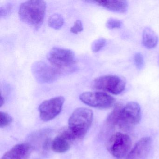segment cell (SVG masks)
Returning <instances> with one entry per match:
<instances>
[{
  "instance_id": "6da1fadb",
  "label": "cell",
  "mask_w": 159,
  "mask_h": 159,
  "mask_svg": "<svg viewBox=\"0 0 159 159\" xmlns=\"http://www.w3.org/2000/svg\"><path fill=\"white\" fill-rule=\"evenodd\" d=\"M46 10V3L44 1H27L20 5L18 15L22 22L39 29L43 23Z\"/></svg>"
},
{
  "instance_id": "7a4b0ae2",
  "label": "cell",
  "mask_w": 159,
  "mask_h": 159,
  "mask_svg": "<svg viewBox=\"0 0 159 159\" xmlns=\"http://www.w3.org/2000/svg\"><path fill=\"white\" fill-rule=\"evenodd\" d=\"M93 112L87 108H78L72 112L68 120V130L75 139L83 138L92 125Z\"/></svg>"
},
{
  "instance_id": "3957f363",
  "label": "cell",
  "mask_w": 159,
  "mask_h": 159,
  "mask_svg": "<svg viewBox=\"0 0 159 159\" xmlns=\"http://www.w3.org/2000/svg\"><path fill=\"white\" fill-rule=\"evenodd\" d=\"M47 59L59 71H71L76 64L75 54L69 49L54 47L47 55Z\"/></svg>"
},
{
  "instance_id": "277c9868",
  "label": "cell",
  "mask_w": 159,
  "mask_h": 159,
  "mask_svg": "<svg viewBox=\"0 0 159 159\" xmlns=\"http://www.w3.org/2000/svg\"><path fill=\"white\" fill-rule=\"evenodd\" d=\"M141 118V108L138 103L130 102L123 107L118 125L123 131H129L139 123Z\"/></svg>"
},
{
  "instance_id": "5b68a950",
  "label": "cell",
  "mask_w": 159,
  "mask_h": 159,
  "mask_svg": "<svg viewBox=\"0 0 159 159\" xmlns=\"http://www.w3.org/2000/svg\"><path fill=\"white\" fill-rule=\"evenodd\" d=\"M125 84L124 79L119 76L105 75L95 79L92 82L91 86L96 90L118 95L124 91Z\"/></svg>"
},
{
  "instance_id": "8992f818",
  "label": "cell",
  "mask_w": 159,
  "mask_h": 159,
  "mask_svg": "<svg viewBox=\"0 0 159 159\" xmlns=\"http://www.w3.org/2000/svg\"><path fill=\"white\" fill-rule=\"evenodd\" d=\"M132 146L131 138L126 134L118 133L112 134L108 140L107 148L109 152L118 159L127 155Z\"/></svg>"
},
{
  "instance_id": "52a82bcc",
  "label": "cell",
  "mask_w": 159,
  "mask_h": 159,
  "mask_svg": "<svg viewBox=\"0 0 159 159\" xmlns=\"http://www.w3.org/2000/svg\"><path fill=\"white\" fill-rule=\"evenodd\" d=\"M80 99L90 107L99 109L111 107L115 99L110 95L101 92H87L81 94Z\"/></svg>"
},
{
  "instance_id": "ba28073f",
  "label": "cell",
  "mask_w": 159,
  "mask_h": 159,
  "mask_svg": "<svg viewBox=\"0 0 159 159\" xmlns=\"http://www.w3.org/2000/svg\"><path fill=\"white\" fill-rule=\"evenodd\" d=\"M31 72L37 81L41 84L53 82L60 73L58 70L43 61H37L31 66Z\"/></svg>"
},
{
  "instance_id": "9c48e42d",
  "label": "cell",
  "mask_w": 159,
  "mask_h": 159,
  "mask_svg": "<svg viewBox=\"0 0 159 159\" xmlns=\"http://www.w3.org/2000/svg\"><path fill=\"white\" fill-rule=\"evenodd\" d=\"M65 101L64 97L58 96L43 102L39 107L41 120L46 122L55 118L61 112Z\"/></svg>"
},
{
  "instance_id": "30bf717a",
  "label": "cell",
  "mask_w": 159,
  "mask_h": 159,
  "mask_svg": "<svg viewBox=\"0 0 159 159\" xmlns=\"http://www.w3.org/2000/svg\"><path fill=\"white\" fill-rule=\"evenodd\" d=\"M152 145L151 138L146 137L141 139L128 153L126 159H146L150 152Z\"/></svg>"
},
{
  "instance_id": "8fae6325",
  "label": "cell",
  "mask_w": 159,
  "mask_h": 159,
  "mask_svg": "<svg viewBox=\"0 0 159 159\" xmlns=\"http://www.w3.org/2000/svg\"><path fill=\"white\" fill-rule=\"evenodd\" d=\"M75 139L73 135L68 129L53 139L52 143V150L58 153L66 152L70 148L71 143Z\"/></svg>"
},
{
  "instance_id": "7c38bea8",
  "label": "cell",
  "mask_w": 159,
  "mask_h": 159,
  "mask_svg": "<svg viewBox=\"0 0 159 159\" xmlns=\"http://www.w3.org/2000/svg\"><path fill=\"white\" fill-rule=\"evenodd\" d=\"M31 150V146L29 144H17L7 151L1 159H28Z\"/></svg>"
},
{
  "instance_id": "4fadbf2b",
  "label": "cell",
  "mask_w": 159,
  "mask_h": 159,
  "mask_svg": "<svg viewBox=\"0 0 159 159\" xmlns=\"http://www.w3.org/2000/svg\"><path fill=\"white\" fill-rule=\"evenodd\" d=\"M108 11L119 13H125L128 10V3L123 0H105L92 1Z\"/></svg>"
},
{
  "instance_id": "5bb4252c",
  "label": "cell",
  "mask_w": 159,
  "mask_h": 159,
  "mask_svg": "<svg viewBox=\"0 0 159 159\" xmlns=\"http://www.w3.org/2000/svg\"><path fill=\"white\" fill-rule=\"evenodd\" d=\"M142 42L146 48L152 49L158 44V38L150 28L146 27L143 30Z\"/></svg>"
},
{
  "instance_id": "9a60e30c",
  "label": "cell",
  "mask_w": 159,
  "mask_h": 159,
  "mask_svg": "<svg viewBox=\"0 0 159 159\" xmlns=\"http://www.w3.org/2000/svg\"><path fill=\"white\" fill-rule=\"evenodd\" d=\"M123 106L120 104H116L111 112L109 114L106 120V124L110 128H114L118 125L120 114Z\"/></svg>"
},
{
  "instance_id": "2e32d148",
  "label": "cell",
  "mask_w": 159,
  "mask_h": 159,
  "mask_svg": "<svg viewBox=\"0 0 159 159\" xmlns=\"http://www.w3.org/2000/svg\"><path fill=\"white\" fill-rule=\"evenodd\" d=\"M64 24V19L61 15L56 13L52 15L48 19V25L55 30H59Z\"/></svg>"
},
{
  "instance_id": "e0dca14e",
  "label": "cell",
  "mask_w": 159,
  "mask_h": 159,
  "mask_svg": "<svg viewBox=\"0 0 159 159\" xmlns=\"http://www.w3.org/2000/svg\"><path fill=\"white\" fill-rule=\"evenodd\" d=\"M106 39L104 38H100L93 43L91 45V49L94 52H97L101 50L106 44Z\"/></svg>"
},
{
  "instance_id": "ac0fdd59",
  "label": "cell",
  "mask_w": 159,
  "mask_h": 159,
  "mask_svg": "<svg viewBox=\"0 0 159 159\" xmlns=\"http://www.w3.org/2000/svg\"><path fill=\"white\" fill-rule=\"evenodd\" d=\"M0 117H1V120H0L1 128L7 127L12 122V118L6 112L1 111Z\"/></svg>"
},
{
  "instance_id": "d6986e66",
  "label": "cell",
  "mask_w": 159,
  "mask_h": 159,
  "mask_svg": "<svg viewBox=\"0 0 159 159\" xmlns=\"http://www.w3.org/2000/svg\"><path fill=\"white\" fill-rule=\"evenodd\" d=\"M121 25V22L120 20L112 18L109 19L106 23V27L109 29L120 28Z\"/></svg>"
},
{
  "instance_id": "ffe728a7",
  "label": "cell",
  "mask_w": 159,
  "mask_h": 159,
  "mask_svg": "<svg viewBox=\"0 0 159 159\" xmlns=\"http://www.w3.org/2000/svg\"><path fill=\"white\" fill-rule=\"evenodd\" d=\"M135 64L136 67L138 69L141 70L144 66V62L143 56L140 53H137L134 57Z\"/></svg>"
},
{
  "instance_id": "44dd1931",
  "label": "cell",
  "mask_w": 159,
  "mask_h": 159,
  "mask_svg": "<svg viewBox=\"0 0 159 159\" xmlns=\"http://www.w3.org/2000/svg\"><path fill=\"white\" fill-rule=\"evenodd\" d=\"M83 30L82 23L80 20H77L74 23L72 27L70 28V32L74 34H77L79 32H81Z\"/></svg>"
},
{
  "instance_id": "7402d4cb",
  "label": "cell",
  "mask_w": 159,
  "mask_h": 159,
  "mask_svg": "<svg viewBox=\"0 0 159 159\" xmlns=\"http://www.w3.org/2000/svg\"><path fill=\"white\" fill-rule=\"evenodd\" d=\"M12 9V5L10 4H7L3 7H1V10H0L1 17L8 15L11 12Z\"/></svg>"
},
{
  "instance_id": "603a6c76",
  "label": "cell",
  "mask_w": 159,
  "mask_h": 159,
  "mask_svg": "<svg viewBox=\"0 0 159 159\" xmlns=\"http://www.w3.org/2000/svg\"><path fill=\"white\" fill-rule=\"evenodd\" d=\"M4 103V99L3 97L2 96L1 98V107H2V105H3Z\"/></svg>"
}]
</instances>
